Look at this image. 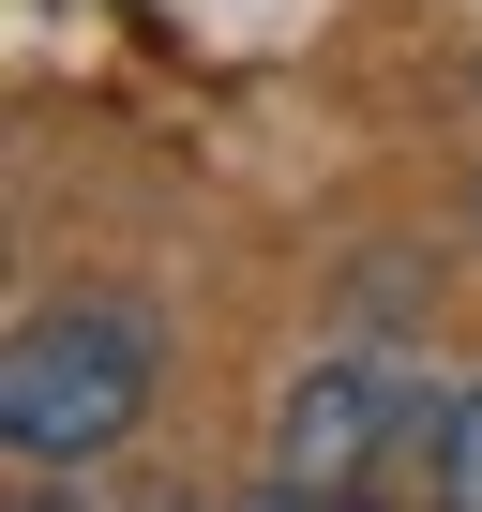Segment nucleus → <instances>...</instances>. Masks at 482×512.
Returning a JSON list of instances; mask_svg holds the SVG:
<instances>
[{"instance_id": "1", "label": "nucleus", "mask_w": 482, "mask_h": 512, "mask_svg": "<svg viewBox=\"0 0 482 512\" xmlns=\"http://www.w3.org/2000/svg\"><path fill=\"white\" fill-rule=\"evenodd\" d=\"M136 407H151V332L121 302H61L0 362V437L31 467H91L106 437H136Z\"/></svg>"}, {"instance_id": "2", "label": "nucleus", "mask_w": 482, "mask_h": 512, "mask_svg": "<svg viewBox=\"0 0 482 512\" xmlns=\"http://www.w3.org/2000/svg\"><path fill=\"white\" fill-rule=\"evenodd\" d=\"M377 422H392V392H377L362 362H317V377L287 392V437H272L287 497H347V482H362V452H377Z\"/></svg>"}, {"instance_id": "3", "label": "nucleus", "mask_w": 482, "mask_h": 512, "mask_svg": "<svg viewBox=\"0 0 482 512\" xmlns=\"http://www.w3.org/2000/svg\"><path fill=\"white\" fill-rule=\"evenodd\" d=\"M437 512H482V377L437 407Z\"/></svg>"}, {"instance_id": "4", "label": "nucleus", "mask_w": 482, "mask_h": 512, "mask_svg": "<svg viewBox=\"0 0 482 512\" xmlns=\"http://www.w3.org/2000/svg\"><path fill=\"white\" fill-rule=\"evenodd\" d=\"M16 512H61V497H16Z\"/></svg>"}]
</instances>
